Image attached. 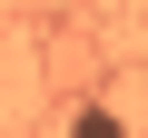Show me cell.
I'll return each instance as SVG.
<instances>
[{
  "mask_svg": "<svg viewBox=\"0 0 148 138\" xmlns=\"http://www.w3.org/2000/svg\"><path fill=\"white\" fill-rule=\"evenodd\" d=\"M59 138H128V118H119V109H99V99H89V109H69V128H59Z\"/></svg>",
  "mask_w": 148,
  "mask_h": 138,
  "instance_id": "1",
  "label": "cell"
},
{
  "mask_svg": "<svg viewBox=\"0 0 148 138\" xmlns=\"http://www.w3.org/2000/svg\"><path fill=\"white\" fill-rule=\"evenodd\" d=\"M138 89H148V59H138Z\"/></svg>",
  "mask_w": 148,
  "mask_h": 138,
  "instance_id": "2",
  "label": "cell"
}]
</instances>
